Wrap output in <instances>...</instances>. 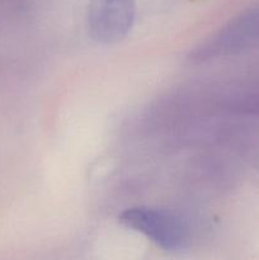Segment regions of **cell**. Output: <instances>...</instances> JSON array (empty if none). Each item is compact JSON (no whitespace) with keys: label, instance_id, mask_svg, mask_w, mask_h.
Here are the masks:
<instances>
[{"label":"cell","instance_id":"3","mask_svg":"<svg viewBox=\"0 0 259 260\" xmlns=\"http://www.w3.org/2000/svg\"><path fill=\"white\" fill-rule=\"evenodd\" d=\"M135 15L136 0H89V33L98 43L113 45L128 35Z\"/></svg>","mask_w":259,"mask_h":260},{"label":"cell","instance_id":"2","mask_svg":"<svg viewBox=\"0 0 259 260\" xmlns=\"http://www.w3.org/2000/svg\"><path fill=\"white\" fill-rule=\"evenodd\" d=\"M124 228L139 233L167 251H180L187 248L189 234L184 221L167 210L136 206L118 216Z\"/></svg>","mask_w":259,"mask_h":260},{"label":"cell","instance_id":"1","mask_svg":"<svg viewBox=\"0 0 259 260\" xmlns=\"http://www.w3.org/2000/svg\"><path fill=\"white\" fill-rule=\"evenodd\" d=\"M259 45V4L244 10L198 43L188 60L202 63L240 53Z\"/></svg>","mask_w":259,"mask_h":260}]
</instances>
